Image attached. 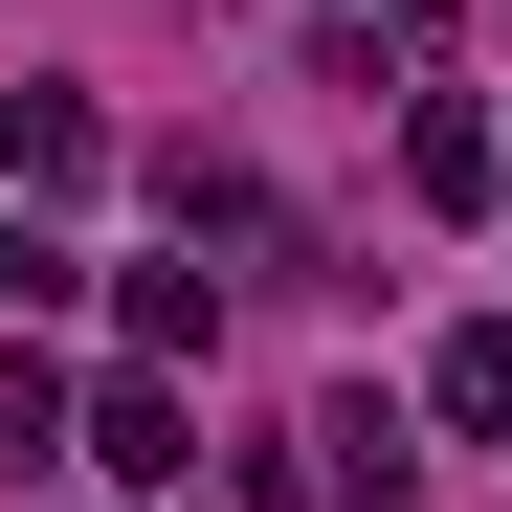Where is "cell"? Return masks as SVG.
<instances>
[{
  "label": "cell",
  "instance_id": "7a4b0ae2",
  "mask_svg": "<svg viewBox=\"0 0 512 512\" xmlns=\"http://www.w3.org/2000/svg\"><path fill=\"white\" fill-rule=\"evenodd\" d=\"M67 179H112V112L90 90H0V201H67Z\"/></svg>",
  "mask_w": 512,
  "mask_h": 512
},
{
  "label": "cell",
  "instance_id": "ba28073f",
  "mask_svg": "<svg viewBox=\"0 0 512 512\" xmlns=\"http://www.w3.org/2000/svg\"><path fill=\"white\" fill-rule=\"evenodd\" d=\"M45 290H67V245H45V223H0V312H45Z\"/></svg>",
  "mask_w": 512,
  "mask_h": 512
},
{
  "label": "cell",
  "instance_id": "8992f818",
  "mask_svg": "<svg viewBox=\"0 0 512 512\" xmlns=\"http://www.w3.org/2000/svg\"><path fill=\"white\" fill-rule=\"evenodd\" d=\"M423 401H446V423H490V446H512V312H468L446 357H423Z\"/></svg>",
  "mask_w": 512,
  "mask_h": 512
},
{
  "label": "cell",
  "instance_id": "3957f363",
  "mask_svg": "<svg viewBox=\"0 0 512 512\" xmlns=\"http://www.w3.org/2000/svg\"><path fill=\"white\" fill-rule=\"evenodd\" d=\"M490 179H512V112H446V90H423V112H401V201H446V223H468Z\"/></svg>",
  "mask_w": 512,
  "mask_h": 512
},
{
  "label": "cell",
  "instance_id": "5b68a950",
  "mask_svg": "<svg viewBox=\"0 0 512 512\" xmlns=\"http://www.w3.org/2000/svg\"><path fill=\"white\" fill-rule=\"evenodd\" d=\"M156 201H179V245H290V223H268V179H245V156H201V134L156 156Z\"/></svg>",
  "mask_w": 512,
  "mask_h": 512
},
{
  "label": "cell",
  "instance_id": "52a82bcc",
  "mask_svg": "<svg viewBox=\"0 0 512 512\" xmlns=\"http://www.w3.org/2000/svg\"><path fill=\"white\" fill-rule=\"evenodd\" d=\"M112 312H134V357H201V334H223V290H201V268H112Z\"/></svg>",
  "mask_w": 512,
  "mask_h": 512
},
{
  "label": "cell",
  "instance_id": "277c9868",
  "mask_svg": "<svg viewBox=\"0 0 512 512\" xmlns=\"http://www.w3.org/2000/svg\"><path fill=\"white\" fill-rule=\"evenodd\" d=\"M312 468H334V512H401V490H423L401 401H312Z\"/></svg>",
  "mask_w": 512,
  "mask_h": 512
},
{
  "label": "cell",
  "instance_id": "6da1fadb",
  "mask_svg": "<svg viewBox=\"0 0 512 512\" xmlns=\"http://www.w3.org/2000/svg\"><path fill=\"white\" fill-rule=\"evenodd\" d=\"M90 468H112V490H179V468H201V423H179V357L90 379Z\"/></svg>",
  "mask_w": 512,
  "mask_h": 512
}]
</instances>
